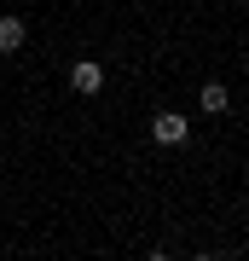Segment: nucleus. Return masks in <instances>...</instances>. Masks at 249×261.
<instances>
[{"mask_svg": "<svg viewBox=\"0 0 249 261\" xmlns=\"http://www.w3.org/2000/svg\"><path fill=\"white\" fill-rule=\"evenodd\" d=\"M185 134H191V128H185L180 111H157V116H151V140H157V145H185Z\"/></svg>", "mask_w": 249, "mask_h": 261, "instance_id": "obj_1", "label": "nucleus"}, {"mask_svg": "<svg viewBox=\"0 0 249 261\" xmlns=\"http://www.w3.org/2000/svg\"><path fill=\"white\" fill-rule=\"evenodd\" d=\"M29 41V29H23V18H0V53H18Z\"/></svg>", "mask_w": 249, "mask_h": 261, "instance_id": "obj_4", "label": "nucleus"}, {"mask_svg": "<svg viewBox=\"0 0 249 261\" xmlns=\"http://www.w3.org/2000/svg\"><path fill=\"white\" fill-rule=\"evenodd\" d=\"M226 105H232L226 82H203V87H197V111H203V116H220Z\"/></svg>", "mask_w": 249, "mask_h": 261, "instance_id": "obj_3", "label": "nucleus"}, {"mask_svg": "<svg viewBox=\"0 0 249 261\" xmlns=\"http://www.w3.org/2000/svg\"><path fill=\"white\" fill-rule=\"evenodd\" d=\"M70 87H75L81 99H99V93H104V70L93 64V58H81V64H70Z\"/></svg>", "mask_w": 249, "mask_h": 261, "instance_id": "obj_2", "label": "nucleus"}]
</instances>
